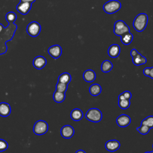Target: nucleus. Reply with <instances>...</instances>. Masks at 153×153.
<instances>
[{
	"label": "nucleus",
	"instance_id": "obj_3",
	"mask_svg": "<svg viewBox=\"0 0 153 153\" xmlns=\"http://www.w3.org/2000/svg\"><path fill=\"white\" fill-rule=\"evenodd\" d=\"M121 7V2L118 0H110L103 5L104 11L107 14H113L120 10Z\"/></svg>",
	"mask_w": 153,
	"mask_h": 153
},
{
	"label": "nucleus",
	"instance_id": "obj_33",
	"mask_svg": "<svg viewBox=\"0 0 153 153\" xmlns=\"http://www.w3.org/2000/svg\"><path fill=\"white\" fill-rule=\"evenodd\" d=\"M149 77L151 79H153V66L150 68V71H149Z\"/></svg>",
	"mask_w": 153,
	"mask_h": 153
},
{
	"label": "nucleus",
	"instance_id": "obj_9",
	"mask_svg": "<svg viewBox=\"0 0 153 153\" xmlns=\"http://www.w3.org/2000/svg\"><path fill=\"white\" fill-rule=\"evenodd\" d=\"M48 54L54 59H57L60 57L62 53V47L57 44L50 47L48 49Z\"/></svg>",
	"mask_w": 153,
	"mask_h": 153
},
{
	"label": "nucleus",
	"instance_id": "obj_18",
	"mask_svg": "<svg viewBox=\"0 0 153 153\" xmlns=\"http://www.w3.org/2000/svg\"><path fill=\"white\" fill-rule=\"evenodd\" d=\"M132 62L136 66H140L145 64L147 62L146 58L138 53L135 56L132 57Z\"/></svg>",
	"mask_w": 153,
	"mask_h": 153
},
{
	"label": "nucleus",
	"instance_id": "obj_13",
	"mask_svg": "<svg viewBox=\"0 0 153 153\" xmlns=\"http://www.w3.org/2000/svg\"><path fill=\"white\" fill-rule=\"evenodd\" d=\"M32 64L34 68H35L36 69L40 70L46 65L47 60L42 56H38L33 60Z\"/></svg>",
	"mask_w": 153,
	"mask_h": 153
},
{
	"label": "nucleus",
	"instance_id": "obj_5",
	"mask_svg": "<svg viewBox=\"0 0 153 153\" xmlns=\"http://www.w3.org/2000/svg\"><path fill=\"white\" fill-rule=\"evenodd\" d=\"M130 32V27L123 20H117L114 23V33L117 36H121L124 33Z\"/></svg>",
	"mask_w": 153,
	"mask_h": 153
},
{
	"label": "nucleus",
	"instance_id": "obj_26",
	"mask_svg": "<svg viewBox=\"0 0 153 153\" xmlns=\"http://www.w3.org/2000/svg\"><path fill=\"white\" fill-rule=\"evenodd\" d=\"M119 107L122 109H126L129 108L130 105V100L128 99H122L118 100V102Z\"/></svg>",
	"mask_w": 153,
	"mask_h": 153
},
{
	"label": "nucleus",
	"instance_id": "obj_16",
	"mask_svg": "<svg viewBox=\"0 0 153 153\" xmlns=\"http://www.w3.org/2000/svg\"><path fill=\"white\" fill-rule=\"evenodd\" d=\"M11 106L6 102L0 103V115L3 117H6L11 114Z\"/></svg>",
	"mask_w": 153,
	"mask_h": 153
},
{
	"label": "nucleus",
	"instance_id": "obj_1",
	"mask_svg": "<svg viewBox=\"0 0 153 153\" xmlns=\"http://www.w3.org/2000/svg\"><path fill=\"white\" fill-rule=\"evenodd\" d=\"M17 29V25L13 23H8L0 33V54H4L7 51L6 42L12 40L14 33Z\"/></svg>",
	"mask_w": 153,
	"mask_h": 153
},
{
	"label": "nucleus",
	"instance_id": "obj_20",
	"mask_svg": "<svg viewBox=\"0 0 153 153\" xmlns=\"http://www.w3.org/2000/svg\"><path fill=\"white\" fill-rule=\"evenodd\" d=\"M133 39V35L130 32H126L121 36V41L124 45H129Z\"/></svg>",
	"mask_w": 153,
	"mask_h": 153
},
{
	"label": "nucleus",
	"instance_id": "obj_38",
	"mask_svg": "<svg viewBox=\"0 0 153 153\" xmlns=\"http://www.w3.org/2000/svg\"><path fill=\"white\" fill-rule=\"evenodd\" d=\"M151 153H153V151H152V152H151Z\"/></svg>",
	"mask_w": 153,
	"mask_h": 153
},
{
	"label": "nucleus",
	"instance_id": "obj_36",
	"mask_svg": "<svg viewBox=\"0 0 153 153\" xmlns=\"http://www.w3.org/2000/svg\"><path fill=\"white\" fill-rule=\"evenodd\" d=\"M4 28V26L2 25V24L0 23V33H1L2 32V31L3 30Z\"/></svg>",
	"mask_w": 153,
	"mask_h": 153
},
{
	"label": "nucleus",
	"instance_id": "obj_22",
	"mask_svg": "<svg viewBox=\"0 0 153 153\" xmlns=\"http://www.w3.org/2000/svg\"><path fill=\"white\" fill-rule=\"evenodd\" d=\"M113 68V64L109 60H104L101 65V71L103 72L108 73L110 72Z\"/></svg>",
	"mask_w": 153,
	"mask_h": 153
},
{
	"label": "nucleus",
	"instance_id": "obj_31",
	"mask_svg": "<svg viewBox=\"0 0 153 153\" xmlns=\"http://www.w3.org/2000/svg\"><path fill=\"white\" fill-rule=\"evenodd\" d=\"M149 71H150V68H149V67L145 68L144 69H143V73L144 75H145V76L149 77Z\"/></svg>",
	"mask_w": 153,
	"mask_h": 153
},
{
	"label": "nucleus",
	"instance_id": "obj_35",
	"mask_svg": "<svg viewBox=\"0 0 153 153\" xmlns=\"http://www.w3.org/2000/svg\"><path fill=\"white\" fill-rule=\"evenodd\" d=\"M75 153H86V152H85V151H84L82 149H78V151H76Z\"/></svg>",
	"mask_w": 153,
	"mask_h": 153
},
{
	"label": "nucleus",
	"instance_id": "obj_10",
	"mask_svg": "<svg viewBox=\"0 0 153 153\" xmlns=\"http://www.w3.org/2000/svg\"><path fill=\"white\" fill-rule=\"evenodd\" d=\"M116 123L120 127H126L130 124L131 118L128 115L121 114L117 118Z\"/></svg>",
	"mask_w": 153,
	"mask_h": 153
},
{
	"label": "nucleus",
	"instance_id": "obj_32",
	"mask_svg": "<svg viewBox=\"0 0 153 153\" xmlns=\"http://www.w3.org/2000/svg\"><path fill=\"white\" fill-rule=\"evenodd\" d=\"M139 52L137 51V50L135 48H133L132 49L131 51H130V56H131V57L135 56Z\"/></svg>",
	"mask_w": 153,
	"mask_h": 153
},
{
	"label": "nucleus",
	"instance_id": "obj_2",
	"mask_svg": "<svg viewBox=\"0 0 153 153\" xmlns=\"http://www.w3.org/2000/svg\"><path fill=\"white\" fill-rule=\"evenodd\" d=\"M148 21V17L146 13H140L137 14L134 19L133 26L134 29L137 32H142L146 28Z\"/></svg>",
	"mask_w": 153,
	"mask_h": 153
},
{
	"label": "nucleus",
	"instance_id": "obj_25",
	"mask_svg": "<svg viewBox=\"0 0 153 153\" xmlns=\"http://www.w3.org/2000/svg\"><path fill=\"white\" fill-rule=\"evenodd\" d=\"M140 124L147 126L150 128H153V116L149 115L147 117L141 121Z\"/></svg>",
	"mask_w": 153,
	"mask_h": 153
},
{
	"label": "nucleus",
	"instance_id": "obj_15",
	"mask_svg": "<svg viewBox=\"0 0 153 153\" xmlns=\"http://www.w3.org/2000/svg\"><path fill=\"white\" fill-rule=\"evenodd\" d=\"M82 77L85 81L87 82H91L95 80L96 75L94 71L91 69H87L84 72Z\"/></svg>",
	"mask_w": 153,
	"mask_h": 153
},
{
	"label": "nucleus",
	"instance_id": "obj_19",
	"mask_svg": "<svg viewBox=\"0 0 153 153\" xmlns=\"http://www.w3.org/2000/svg\"><path fill=\"white\" fill-rule=\"evenodd\" d=\"M102 91V87L98 84H93L89 87V92L91 96H96L99 95Z\"/></svg>",
	"mask_w": 153,
	"mask_h": 153
},
{
	"label": "nucleus",
	"instance_id": "obj_12",
	"mask_svg": "<svg viewBox=\"0 0 153 153\" xmlns=\"http://www.w3.org/2000/svg\"><path fill=\"white\" fill-rule=\"evenodd\" d=\"M105 147L106 149L109 152H115L120 148V143L118 140L115 139L109 140L105 143Z\"/></svg>",
	"mask_w": 153,
	"mask_h": 153
},
{
	"label": "nucleus",
	"instance_id": "obj_14",
	"mask_svg": "<svg viewBox=\"0 0 153 153\" xmlns=\"http://www.w3.org/2000/svg\"><path fill=\"white\" fill-rule=\"evenodd\" d=\"M120 53V47L119 45L114 44L109 46L108 50V54L109 57L112 58H116L118 57Z\"/></svg>",
	"mask_w": 153,
	"mask_h": 153
},
{
	"label": "nucleus",
	"instance_id": "obj_8",
	"mask_svg": "<svg viewBox=\"0 0 153 153\" xmlns=\"http://www.w3.org/2000/svg\"><path fill=\"white\" fill-rule=\"evenodd\" d=\"M32 8V4L26 2H20L17 7V11L20 13L22 15H26Z\"/></svg>",
	"mask_w": 153,
	"mask_h": 153
},
{
	"label": "nucleus",
	"instance_id": "obj_30",
	"mask_svg": "<svg viewBox=\"0 0 153 153\" xmlns=\"http://www.w3.org/2000/svg\"><path fill=\"white\" fill-rule=\"evenodd\" d=\"M8 147V144L4 139H0V152H3L5 151Z\"/></svg>",
	"mask_w": 153,
	"mask_h": 153
},
{
	"label": "nucleus",
	"instance_id": "obj_37",
	"mask_svg": "<svg viewBox=\"0 0 153 153\" xmlns=\"http://www.w3.org/2000/svg\"><path fill=\"white\" fill-rule=\"evenodd\" d=\"M144 153H151V152H149V151H146V152H144Z\"/></svg>",
	"mask_w": 153,
	"mask_h": 153
},
{
	"label": "nucleus",
	"instance_id": "obj_4",
	"mask_svg": "<svg viewBox=\"0 0 153 153\" xmlns=\"http://www.w3.org/2000/svg\"><path fill=\"white\" fill-rule=\"evenodd\" d=\"M85 118L87 120L91 122L99 123L102 120V113L99 109L92 108L87 111Z\"/></svg>",
	"mask_w": 153,
	"mask_h": 153
},
{
	"label": "nucleus",
	"instance_id": "obj_24",
	"mask_svg": "<svg viewBox=\"0 0 153 153\" xmlns=\"http://www.w3.org/2000/svg\"><path fill=\"white\" fill-rule=\"evenodd\" d=\"M5 19L8 23H13L17 19V15L13 11L8 12L5 15Z\"/></svg>",
	"mask_w": 153,
	"mask_h": 153
},
{
	"label": "nucleus",
	"instance_id": "obj_27",
	"mask_svg": "<svg viewBox=\"0 0 153 153\" xmlns=\"http://www.w3.org/2000/svg\"><path fill=\"white\" fill-rule=\"evenodd\" d=\"M68 84L57 81L56 85V90L60 92L65 93L68 89Z\"/></svg>",
	"mask_w": 153,
	"mask_h": 153
},
{
	"label": "nucleus",
	"instance_id": "obj_21",
	"mask_svg": "<svg viewBox=\"0 0 153 153\" xmlns=\"http://www.w3.org/2000/svg\"><path fill=\"white\" fill-rule=\"evenodd\" d=\"M72 79L71 75L68 72H63L58 77V82L68 84Z\"/></svg>",
	"mask_w": 153,
	"mask_h": 153
},
{
	"label": "nucleus",
	"instance_id": "obj_11",
	"mask_svg": "<svg viewBox=\"0 0 153 153\" xmlns=\"http://www.w3.org/2000/svg\"><path fill=\"white\" fill-rule=\"evenodd\" d=\"M74 133L75 130L74 128L70 125H65L60 129V134L65 139L71 138L74 136Z\"/></svg>",
	"mask_w": 153,
	"mask_h": 153
},
{
	"label": "nucleus",
	"instance_id": "obj_17",
	"mask_svg": "<svg viewBox=\"0 0 153 153\" xmlns=\"http://www.w3.org/2000/svg\"><path fill=\"white\" fill-rule=\"evenodd\" d=\"M71 118L75 121H80L83 117V112L79 108H75L71 112Z\"/></svg>",
	"mask_w": 153,
	"mask_h": 153
},
{
	"label": "nucleus",
	"instance_id": "obj_34",
	"mask_svg": "<svg viewBox=\"0 0 153 153\" xmlns=\"http://www.w3.org/2000/svg\"><path fill=\"white\" fill-rule=\"evenodd\" d=\"M36 0H20V2H29V3H33Z\"/></svg>",
	"mask_w": 153,
	"mask_h": 153
},
{
	"label": "nucleus",
	"instance_id": "obj_28",
	"mask_svg": "<svg viewBox=\"0 0 153 153\" xmlns=\"http://www.w3.org/2000/svg\"><path fill=\"white\" fill-rule=\"evenodd\" d=\"M150 128L145 125H143V124H140V126L136 128V130L139 131V133H140L141 134H146L149 133V130H150Z\"/></svg>",
	"mask_w": 153,
	"mask_h": 153
},
{
	"label": "nucleus",
	"instance_id": "obj_6",
	"mask_svg": "<svg viewBox=\"0 0 153 153\" xmlns=\"http://www.w3.org/2000/svg\"><path fill=\"white\" fill-rule=\"evenodd\" d=\"M48 129L47 123L44 120L37 121L33 127V131L36 135H42L46 133Z\"/></svg>",
	"mask_w": 153,
	"mask_h": 153
},
{
	"label": "nucleus",
	"instance_id": "obj_7",
	"mask_svg": "<svg viewBox=\"0 0 153 153\" xmlns=\"http://www.w3.org/2000/svg\"><path fill=\"white\" fill-rule=\"evenodd\" d=\"M41 30V26L40 24L36 21L31 22L26 27V32L27 34L32 37H36L39 35Z\"/></svg>",
	"mask_w": 153,
	"mask_h": 153
},
{
	"label": "nucleus",
	"instance_id": "obj_39",
	"mask_svg": "<svg viewBox=\"0 0 153 153\" xmlns=\"http://www.w3.org/2000/svg\"><path fill=\"white\" fill-rule=\"evenodd\" d=\"M152 148H153V144H152Z\"/></svg>",
	"mask_w": 153,
	"mask_h": 153
},
{
	"label": "nucleus",
	"instance_id": "obj_29",
	"mask_svg": "<svg viewBox=\"0 0 153 153\" xmlns=\"http://www.w3.org/2000/svg\"><path fill=\"white\" fill-rule=\"evenodd\" d=\"M131 98V93L130 91H125L123 93H121L118 97V100H120L122 99H128L130 100V99Z\"/></svg>",
	"mask_w": 153,
	"mask_h": 153
},
{
	"label": "nucleus",
	"instance_id": "obj_23",
	"mask_svg": "<svg viewBox=\"0 0 153 153\" xmlns=\"http://www.w3.org/2000/svg\"><path fill=\"white\" fill-rule=\"evenodd\" d=\"M65 93H62L56 90L53 93V100L57 103L62 102L65 99Z\"/></svg>",
	"mask_w": 153,
	"mask_h": 153
}]
</instances>
